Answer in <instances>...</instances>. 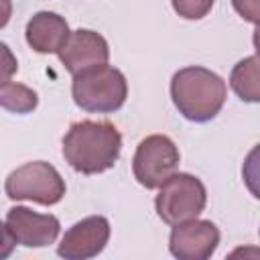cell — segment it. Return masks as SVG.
<instances>
[{
  "label": "cell",
  "mask_w": 260,
  "mask_h": 260,
  "mask_svg": "<svg viewBox=\"0 0 260 260\" xmlns=\"http://www.w3.org/2000/svg\"><path fill=\"white\" fill-rule=\"evenodd\" d=\"M6 228L16 244L26 248H45L57 240L61 223L51 213H37L28 207L16 205L6 213Z\"/></svg>",
  "instance_id": "obj_9"
},
{
  "label": "cell",
  "mask_w": 260,
  "mask_h": 260,
  "mask_svg": "<svg viewBox=\"0 0 260 260\" xmlns=\"http://www.w3.org/2000/svg\"><path fill=\"white\" fill-rule=\"evenodd\" d=\"M108 240L110 221L104 215H89L65 232L57 246V254L65 260H87L98 256L106 248Z\"/></svg>",
  "instance_id": "obj_8"
},
{
  "label": "cell",
  "mask_w": 260,
  "mask_h": 260,
  "mask_svg": "<svg viewBox=\"0 0 260 260\" xmlns=\"http://www.w3.org/2000/svg\"><path fill=\"white\" fill-rule=\"evenodd\" d=\"M219 244V230L209 219H189L173 225L169 250L179 260H207Z\"/></svg>",
  "instance_id": "obj_7"
},
{
  "label": "cell",
  "mask_w": 260,
  "mask_h": 260,
  "mask_svg": "<svg viewBox=\"0 0 260 260\" xmlns=\"http://www.w3.org/2000/svg\"><path fill=\"white\" fill-rule=\"evenodd\" d=\"M12 16V2L10 0H0V28H4L8 24Z\"/></svg>",
  "instance_id": "obj_18"
},
{
  "label": "cell",
  "mask_w": 260,
  "mask_h": 260,
  "mask_svg": "<svg viewBox=\"0 0 260 260\" xmlns=\"http://www.w3.org/2000/svg\"><path fill=\"white\" fill-rule=\"evenodd\" d=\"M215 0H171L175 12L187 20H199L207 16Z\"/></svg>",
  "instance_id": "obj_14"
},
{
  "label": "cell",
  "mask_w": 260,
  "mask_h": 260,
  "mask_svg": "<svg viewBox=\"0 0 260 260\" xmlns=\"http://www.w3.org/2000/svg\"><path fill=\"white\" fill-rule=\"evenodd\" d=\"M207 203V191L201 179L189 173H175L162 185L154 199V207L158 217L169 223L177 225L189 219H195Z\"/></svg>",
  "instance_id": "obj_4"
},
{
  "label": "cell",
  "mask_w": 260,
  "mask_h": 260,
  "mask_svg": "<svg viewBox=\"0 0 260 260\" xmlns=\"http://www.w3.org/2000/svg\"><path fill=\"white\" fill-rule=\"evenodd\" d=\"M4 191L14 201L28 199L41 205H55L65 195V181L53 165L32 160L6 177Z\"/></svg>",
  "instance_id": "obj_5"
},
{
  "label": "cell",
  "mask_w": 260,
  "mask_h": 260,
  "mask_svg": "<svg viewBox=\"0 0 260 260\" xmlns=\"http://www.w3.org/2000/svg\"><path fill=\"white\" fill-rule=\"evenodd\" d=\"M225 81L211 69L191 65L179 69L171 79V98L179 114L191 122L213 120L225 104Z\"/></svg>",
  "instance_id": "obj_2"
},
{
  "label": "cell",
  "mask_w": 260,
  "mask_h": 260,
  "mask_svg": "<svg viewBox=\"0 0 260 260\" xmlns=\"http://www.w3.org/2000/svg\"><path fill=\"white\" fill-rule=\"evenodd\" d=\"M16 71H18V61L14 53L8 49V45L0 43V85L8 83Z\"/></svg>",
  "instance_id": "obj_15"
},
{
  "label": "cell",
  "mask_w": 260,
  "mask_h": 260,
  "mask_svg": "<svg viewBox=\"0 0 260 260\" xmlns=\"http://www.w3.org/2000/svg\"><path fill=\"white\" fill-rule=\"evenodd\" d=\"M122 150V136L110 122L81 120L71 124L63 136V156L71 169L98 175L112 169Z\"/></svg>",
  "instance_id": "obj_1"
},
{
  "label": "cell",
  "mask_w": 260,
  "mask_h": 260,
  "mask_svg": "<svg viewBox=\"0 0 260 260\" xmlns=\"http://www.w3.org/2000/svg\"><path fill=\"white\" fill-rule=\"evenodd\" d=\"M232 4L242 18H246L254 24L258 22V0H232Z\"/></svg>",
  "instance_id": "obj_16"
},
{
  "label": "cell",
  "mask_w": 260,
  "mask_h": 260,
  "mask_svg": "<svg viewBox=\"0 0 260 260\" xmlns=\"http://www.w3.org/2000/svg\"><path fill=\"white\" fill-rule=\"evenodd\" d=\"M37 104H39V95L35 89L14 81L0 85V108L12 114H28L37 108Z\"/></svg>",
  "instance_id": "obj_13"
},
{
  "label": "cell",
  "mask_w": 260,
  "mask_h": 260,
  "mask_svg": "<svg viewBox=\"0 0 260 260\" xmlns=\"http://www.w3.org/2000/svg\"><path fill=\"white\" fill-rule=\"evenodd\" d=\"M71 93L77 108L85 112L110 114L124 106L128 98V83L120 69L104 63L75 73Z\"/></svg>",
  "instance_id": "obj_3"
},
{
  "label": "cell",
  "mask_w": 260,
  "mask_h": 260,
  "mask_svg": "<svg viewBox=\"0 0 260 260\" xmlns=\"http://www.w3.org/2000/svg\"><path fill=\"white\" fill-rule=\"evenodd\" d=\"M14 238H12V234L8 232V228H6V223H2L0 221V260H4V258H8L10 254H12V250H14Z\"/></svg>",
  "instance_id": "obj_17"
},
{
  "label": "cell",
  "mask_w": 260,
  "mask_h": 260,
  "mask_svg": "<svg viewBox=\"0 0 260 260\" xmlns=\"http://www.w3.org/2000/svg\"><path fill=\"white\" fill-rule=\"evenodd\" d=\"M230 85L244 102H258L260 89H258V57L252 55L248 59H242L230 75Z\"/></svg>",
  "instance_id": "obj_12"
},
{
  "label": "cell",
  "mask_w": 260,
  "mask_h": 260,
  "mask_svg": "<svg viewBox=\"0 0 260 260\" xmlns=\"http://www.w3.org/2000/svg\"><path fill=\"white\" fill-rule=\"evenodd\" d=\"M179 148L165 134H150L140 140L132 158L134 179L146 189H158L179 169Z\"/></svg>",
  "instance_id": "obj_6"
},
{
  "label": "cell",
  "mask_w": 260,
  "mask_h": 260,
  "mask_svg": "<svg viewBox=\"0 0 260 260\" xmlns=\"http://www.w3.org/2000/svg\"><path fill=\"white\" fill-rule=\"evenodd\" d=\"M61 63L69 73H79L83 69L104 65L110 59V47L108 41L93 30L77 28L67 35L63 47L57 51Z\"/></svg>",
  "instance_id": "obj_10"
},
{
  "label": "cell",
  "mask_w": 260,
  "mask_h": 260,
  "mask_svg": "<svg viewBox=\"0 0 260 260\" xmlns=\"http://www.w3.org/2000/svg\"><path fill=\"white\" fill-rule=\"evenodd\" d=\"M26 43L32 51L37 53H57L67 35H69V26L67 20L63 16H59L57 12H37L28 22H26Z\"/></svg>",
  "instance_id": "obj_11"
}]
</instances>
